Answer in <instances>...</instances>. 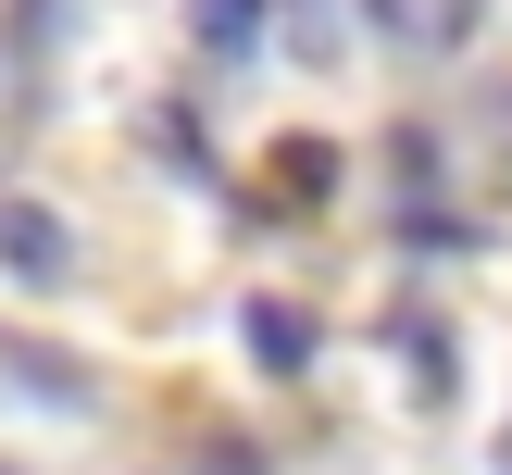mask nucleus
Here are the masks:
<instances>
[{
    "instance_id": "nucleus-1",
    "label": "nucleus",
    "mask_w": 512,
    "mask_h": 475,
    "mask_svg": "<svg viewBox=\"0 0 512 475\" xmlns=\"http://www.w3.org/2000/svg\"><path fill=\"white\" fill-rule=\"evenodd\" d=\"M0 275H25V288H63V275H75L63 213H38V200H0Z\"/></svg>"
},
{
    "instance_id": "nucleus-2",
    "label": "nucleus",
    "mask_w": 512,
    "mask_h": 475,
    "mask_svg": "<svg viewBox=\"0 0 512 475\" xmlns=\"http://www.w3.org/2000/svg\"><path fill=\"white\" fill-rule=\"evenodd\" d=\"M250 363L300 375V363H313V313H300V300H250Z\"/></svg>"
},
{
    "instance_id": "nucleus-3",
    "label": "nucleus",
    "mask_w": 512,
    "mask_h": 475,
    "mask_svg": "<svg viewBox=\"0 0 512 475\" xmlns=\"http://www.w3.org/2000/svg\"><path fill=\"white\" fill-rule=\"evenodd\" d=\"M288 50H300V63H338V0H288Z\"/></svg>"
},
{
    "instance_id": "nucleus-4",
    "label": "nucleus",
    "mask_w": 512,
    "mask_h": 475,
    "mask_svg": "<svg viewBox=\"0 0 512 475\" xmlns=\"http://www.w3.org/2000/svg\"><path fill=\"white\" fill-rule=\"evenodd\" d=\"M263 13H275V0H200V38H213V50H250Z\"/></svg>"
},
{
    "instance_id": "nucleus-5",
    "label": "nucleus",
    "mask_w": 512,
    "mask_h": 475,
    "mask_svg": "<svg viewBox=\"0 0 512 475\" xmlns=\"http://www.w3.org/2000/svg\"><path fill=\"white\" fill-rule=\"evenodd\" d=\"M325 188H338V150L300 138V150H288V200H325Z\"/></svg>"
},
{
    "instance_id": "nucleus-6",
    "label": "nucleus",
    "mask_w": 512,
    "mask_h": 475,
    "mask_svg": "<svg viewBox=\"0 0 512 475\" xmlns=\"http://www.w3.org/2000/svg\"><path fill=\"white\" fill-rule=\"evenodd\" d=\"M400 350H413V388L438 400V388H450V350H438V325H400Z\"/></svg>"
},
{
    "instance_id": "nucleus-7",
    "label": "nucleus",
    "mask_w": 512,
    "mask_h": 475,
    "mask_svg": "<svg viewBox=\"0 0 512 475\" xmlns=\"http://www.w3.org/2000/svg\"><path fill=\"white\" fill-rule=\"evenodd\" d=\"M0 475H13V463H0Z\"/></svg>"
}]
</instances>
